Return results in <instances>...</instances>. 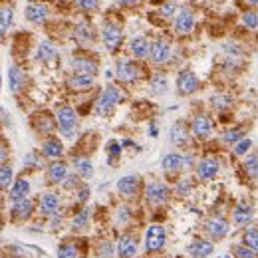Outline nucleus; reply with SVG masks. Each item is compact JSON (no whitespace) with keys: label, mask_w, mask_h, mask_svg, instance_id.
<instances>
[{"label":"nucleus","mask_w":258,"mask_h":258,"mask_svg":"<svg viewBox=\"0 0 258 258\" xmlns=\"http://www.w3.org/2000/svg\"><path fill=\"white\" fill-rule=\"evenodd\" d=\"M121 100H123L121 90H119L117 86L109 84V86L103 90L102 96L98 98V102H96V113H98V115H109Z\"/></svg>","instance_id":"f257e3e1"},{"label":"nucleus","mask_w":258,"mask_h":258,"mask_svg":"<svg viewBox=\"0 0 258 258\" xmlns=\"http://www.w3.org/2000/svg\"><path fill=\"white\" fill-rule=\"evenodd\" d=\"M56 119H58V129L64 137L72 139L76 135V125H78V117H76V111L70 107V105H62L58 107L56 111Z\"/></svg>","instance_id":"f03ea898"},{"label":"nucleus","mask_w":258,"mask_h":258,"mask_svg":"<svg viewBox=\"0 0 258 258\" xmlns=\"http://www.w3.org/2000/svg\"><path fill=\"white\" fill-rule=\"evenodd\" d=\"M102 40L109 52H117L123 42V28L117 22H105L102 28Z\"/></svg>","instance_id":"7ed1b4c3"},{"label":"nucleus","mask_w":258,"mask_h":258,"mask_svg":"<svg viewBox=\"0 0 258 258\" xmlns=\"http://www.w3.org/2000/svg\"><path fill=\"white\" fill-rule=\"evenodd\" d=\"M199 88H201V80L191 70H185L177 76V92L181 96H191V94L199 92Z\"/></svg>","instance_id":"20e7f679"},{"label":"nucleus","mask_w":258,"mask_h":258,"mask_svg":"<svg viewBox=\"0 0 258 258\" xmlns=\"http://www.w3.org/2000/svg\"><path fill=\"white\" fill-rule=\"evenodd\" d=\"M171 54H173L171 42L165 40V38H157V40H153V44H149V54L147 56L155 64H165V62H169Z\"/></svg>","instance_id":"39448f33"},{"label":"nucleus","mask_w":258,"mask_h":258,"mask_svg":"<svg viewBox=\"0 0 258 258\" xmlns=\"http://www.w3.org/2000/svg\"><path fill=\"white\" fill-rule=\"evenodd\" d=\"M115 74H117V80L123 82V84H133L137 82L139 78V68L129 62V60H117L115 64Z\"/></svg>","instance_id":"423d86ee"},{"label":"nucleus","mask_w":258,"mask_h":258,"mask_svg":"<svg viewBox=\"0 0 258 258\" xmlns=\"http://www.w3.org/2000/svg\"><path fill=\"white\" fill-rule=\"evenodd\" d=\"M193 28H195V14H193V10L191 8H181L179 14L175 16V32L179 36H185Z\"/></svg>","instance_id":"0eeeda50"},{"label":"nucleus","mask_w":258,"mask_h":258,"mask_svg":"<svg viewBox=\"0 0 258 258\" xmlns=\"http://www.w3.org/2000/svg\"><path fill=\"white\" fill-rule=\"evenodd\" d=\"M165 230H163V226H159V224H153V226H149L147 228V234H145V246H147V250L149 252H157V250H161L163 246H165Z\"/></svg>","instance_id":"6e6552de"},{"label":"nucleus","mask_w":258,"mask_h":258,"mask_svg":"<svg viewBox=\"0 0 258 258\" xmlns=\"http://www.w3.org/2000/svg\"><path fill=\"white\" fill-rule=\"evenodd\" d=\"M145 197L151 205H163L169 199V187L163 185V183H147Z\"/></svg>","instance_id":"1a4fd4ad"},{"label":"nucleus","mask_w":258,"mask_h":258,"mask_svg":"<svg viewBox=\"0 0 258 258\" xmlns=\"http://www.w3.org/2000/svg\"><path fill=\"white\" fill-rule=\"evenodd\" d=\"M72 70L76 74H90V76H96L100 66L94 58H88V56H74L72 58Z\"/></svg>","instance_id":"9d476101"},{"label":"nucleus","mask_w":258,"mask_h":258,"mask_svg":"<svg viewBox=\"0 0 258 258\" xmlns=\"http://www.w3.org/2000/svg\"><path fill=\"white\" fill-rule=\"evenodd\" d=\"M26 14V20L32 22V24H44L48 20V6L42 4V2H30L24 10Z\"/></svg>","instance_id":"9b49d317"},{"label":"nucleus","mask_w":258,"mask_h":258,"mask_svg":"<svg viewBox=\"0 0 258 258\" xmlns=\"http://www.w3.org/2000/svg\"><path fill=\"white\" fill-rule=\"evenodd\" d=\"M218 169H220V163H218V159H214V157H205V159H201V161L197 163V175H199V179H203V181L214 179L216 173H218Z\"/></svg>","instance_id":"f8f14e48"},{"label":"nucleus","mask_w":258,"mask_h":258,"mask_svg":"<svg viewBox=\"0 0 258 258\" xmlns=\"http://www.w3.org/2000/svg\"><path fill=\"white\" fill-rule=\"evenodd\" d=\"M191 129H193L195 137L206 139L212 133V121L208 119V115H205V113H197L193 117V121H191Z\"/></svg>","instance_id":"ddd939ff"},{"label":"nucleus","mask_w":258,"mask_h":258,"mask_svg":"<svg viewBox=\"0 0 258 258\" xmlns=\"http://www.w3.org/2000/svg\"><path fill=\"white\" fill-rule=\"evenodd\" d=\"M205 228L212 238H222V236L228 234V228L230 226H228V222L222 216H210L205 222Z\"/></svg>","instance_id":"4468645a"},{"label":"nucleus","mask_w":258,"mask_h":258,"mask_svg":"<svg viewBox=\"0 0 258 258\" xmlns=\"http://www.w3.org/2000/svg\"><path fill=\"white\" fill-rule=\"evenodd\" d=\"M139 185H141V179L137 175H125V177H121L117 181V191L123 197H133L137 193Z\"/></svg>","instance_id":"2eb2a0df"},{"label":"nucleus","mask_w":258,"mask_h":258,"mask_svg":"<svg viewBox=\"0 0 258 258\" xmlns=\"http://www.w3.org/2000/svg\"><path fill=\"white\" fill-rule=\"evenodd\" d=\"M214 252V244L210 240L205 238H195L191 244H189V254L197 258H208Z\"/></svg>","instance_id":"dca6fc26"},{"label":"nucleus","mask_w":258,"mask_h":258,"mask_svg":"<svg viewBox=\"0 0 258 258\" xmlns=\"http://www.w3.org/2000/svg\"><path fill=\"white\" fill-rule=\"evenodd\" d=\"M232 220L236 226H244L252 220V206L248 203H238L232 210Z\"/></svg>","instance_id":"f3484780"},{"label":"nucleus","mask_w":258,"mask_h":258,"mask_svg":"<svg viewBox=\"0 0 258 258\" xmlns=\"http://www.w3.org/2000/svg\"><path fill=\"white\" fill-rule=\"evenodd\" d=\"M117 250H119L121 258H135L137 256V240L131 234H123L121 240H119Z\"/></svg>","instance_id":"a211bd4d"},{"label":"nucleus","mask_w":258,"mask_h":258,"mask_svg":"<svg viewBox=\"0 0 258 258\" xmlns=\"http://www.w3.org/2000/svg\"><path fill=\"white\" fill-rule=\"evenodd\" d=\"M185 165V157L179 153H167L161 161V167L167 171V173H179Z\"/></svg>","instance_id":"6ab92c4d"},{"label":"nucleus","mask_w":258,"mask_h":258,"mask_svg":"<svg viewBox=\"0 0 258 258\" xmlns=\"http://www.w3.org/2000/svg\"><path fill=\"white\" fill-rule=\"evenodd\" d=\"M94 82H96V76H90V74H76V72H74V76H70V80H68V86H70L72 90H88V88L94 86Z\"/></svg>","instance_id":"aec40b11"},{"label":"nucleus","mask_w":258,"mask_h":258,"mask_svg":"<svg viewBox=\"0 0 258 258\" xmlns=\"http://www.w3.org/2000/svg\"><path fill=\"white\" fill-rule=\"evenodd\" d=\"M171 141L175 145H185L189 141V125L185 121H177L173 127H171Z\"/></svg>","instance_id":"412c9836"},{"label":"nucleus","mask_w":258,"mask_h":258,"mask_svg":"<svg viewBox=\"0 0 258 258\" xmlns=\"http://www.w3.org/2000/svg\"><path fill=\"white\" fill-rule=\"evenodd\" d=\"M58 206H60V197L56 193H44L40 197V210H42V214H48V216L56 214Z\"/></svg>","instance_id":"4be33fe9"},{"label":"nucleus","mask_w":258,"mask_h":258,"mask_svg":"<svg viewBox=\"0 0 258 258\" xmlns=\"http://www.w3.org/2000/svg\"><path fill=\"white\" fill-rule=\"evenodd\" d=\"M8 82H10V90L12 92H20L24 82H26V76H24V72L18 66H10L8 68Z\"/></svg>","instance_id":"5701e85b"},{"label":"nucleus","mask_w":258,"mask_h":258,"mask_svg":"<svg viewBox=\"0 0 258 258\" xmlns=\"http://www.w3.org/2000/svg\"><path fill=\"white\" fill-rule=\"evenodd\" d=\"M129 48H131V54H133L137 60H143V58H147V54H149V42H147L145 36H135V38L131 40Z\"/></svg>","instance_id":"b1692460"},{"label":"nucleus","mask_w":258,"mask_h":258,"mask_svg":"<svg viewBox=\"0 0 258 258\" xmlns=\"http://www.w3.org/2000/svg\"><path fill=\"white\" fill-rule=\"evenodd\" d=\"M48 177L52 183H64V179L68 177V165L62 161H54L48 167Z\"/></svg>","instance_id":"393cba45"},{"label":"nucleus","mask_w":258,"mask_h":258,"mask_svg":"<svg viewBox=\"0 0 258 258\" xmlns=\"http://www.w3.org/2000/svg\"><path fill=\"white\" fill-rule=\"evenodd\" d=\"M74 38L80 42V44H88L94 40V28L90 22H82L74 28Z\"/></svg>","instance_id":"a878e982"},{"label":"nucleus","mask_w":258,"mask_h":258,"mask_svg":"<svg viewBox=\"0 0 258 258\" xmlns=\"http://www.w3.org/2000/svg\"><path fill=\"white\" fill-rule=\"evenodd\" d=\"M12 214L20 220H26L30 214H32V203L24 197V199H18L14 201V206H12Z\"/></svg>","instance_id":"bb28decb"},{"label":"nucleus","mask_w":258,"mask_h":258,"mask_svg":"<svg viewBox=\"0 0 258 258\" xmlns=\"http://www.w3.org/2000/svg\"><path fill=\"white\" fill-rule=\"evenodd\" d=\"M28 191H30V183H28L26 179H16L14 185H12V189H10V199H12V201L24 199V197L28 195Z\"/></svg>","instance_id":"cd10ccee"},{"label":"nucleus","mask_w":258,"mask_h":258,"mask_svg":"<svg viewBox=\"0 0 258 258\" xmlns=\"http://www.w3.org/2000/svg\"><path fill=\"white\" fill-rule=\"evenodd\" d=\"M76 171H78V175L82 179H90L94 175V165H92V161L88 157H78L76 159Z\"/></svg>","instance_id":"c85d7f7f"},{"label":"nucleus","mask_w":258,"mask_h":258,"mask_svg":"<svg viewBox=\"0 0 258 258\" xmlns=\"http://www.w3.org/2000/svg\"><path fill=\"white\" fill-rule=\"evenodd\" d=\"M42 153L46 155V157H50V159H58L60 155L64 153V145L58 139H48L44 143V147H42Z\"/></svg>","instance_id":"c756f323"},{"label":"nucleus","mask_w":258,"mask_h":258,"mask_svg":"<svg viewBox=\"0 0 258 258\" xmlns=\"http://www.w3.org/2000/svg\"><path fill=\"white\" fill-rule=\"evenodd\" d=\"M56 56H58V50H56V46H54L52 42H48V40L38 46V60H42V62H52Z\"/></svg>","instance_id":"7c9ffc66"},{"label":"nucleus","mask_w":258,"mask_h":258,"mask_svg":"<svg viewBox=\"0 0 258 258\" xmlns=\"http://www.w3.org/2000/svg\"><path fill=\"white\" fill-rule=\"evenodd\" d=\"M12 24H14V10L8 6H2L0 8V32L10 30Z\"/></svg>","instance_id":"2f4dec72"},{"label":"nucleus","mask_w":258,"mask_h":258,"mask_svg":"<svg viewBox=\"0 0 258 258\" xmlns=\"http://www.w3.org/2000/svg\"><path fill=\"white\" fill-rule=\"evenodd\" d=\"M34 125H36V129H38V131H44V133H52V131L56 129L54 119H52V117H48L46 113H40V115L36 117Z\"/></svg>","instance_id":"473e14b6"},{"label":"nucleus","mask_w":258,"mask_h":258,"mask_svg":"<svg viewBox=\"0 0 258 258\" xmlns=\"http://www.w3.org/2000/svg\"><path fill=\"white\" fill-rule=\"evenodd\" d=\"M12 179H14V171H12V167H10V165H0V189H2V191L10 189Z\"/></svg>","instance_id":"72a5a7b5"},{"label":"nucleus","mask_w":258,"mask_h":258,"mask_svg":"<svg viewBox=\"0 0 258 258\" xmlns=\"http://www.w3.org/2000/svg\"><path fill=\"white\" fill-rule=\"evenodd\" d=\"M244 244L248 246V248H252V250H256L258 248V230L256 226H248L246 230H244Z\"/></svg>","instance_id":"f704fd0d"},{"label":"nucleus","mask_w":258,"mask_h":258,"mask_svg":"<svg viewBox=\"0 0 258 258\" xmlns=\"http://www.w3.org/2000/svg\"><path fill=\"white\" fill-rule=\"evenodd\" d=\"M244 137V129H226L224 133H222V141L224 143H236L238 139H242Z\"/></svg>","instance_id":"c9c22d12"},{"label":"nucleus","mask_w":258,"mask_h":258,"mask_svg":"<svg viewBox=\"0 0 258 258\" xmlns=\"http://www.w3.org/2000/svg\"><path fill=\"white\" fill-rule=\"evenodd\" d=\"M88 220H90V208H84V210H80V212L72 218V226H74V228H84V226L88 224Z\"/></svg>","instance_id":"e433bc0d"},{"label":"nucleus","mask_w":258,"mask_h":258,"mask_svg":"<svg viewBox=\"0 0 258 258\" xmlns=\"http://www.w3.org/2000/svg\"><path fill=\"white\" fill-rule=\"evenodd\" d=\"M242 24L248 28V30H256L258 28V16L254 10H246L242 14Z\"/></svg>","instance_id":"4c0bfd02"},{"label":"nucleus","mask_w":258,"mask_h":258,"mask_svg":"<svg viewBox=\"0 0 258 258\" xmlns=\"http://www.w3.org/2000/svg\"><path fill=\"white\" fill-rule=\"evenodd\" d=\"M58 258H78V248L72 242H66L58 248Z\"/></svg>","instance_id":"58836bf2"},{"label":"nucleus","mask_w":258,"mask_h":258,"mask_svg":"<svg viewBox=\"0 0 258 258\" xmlns=\"http://www.w3.org/2000/svg\"><path fill=\"white\" fill-rule=\"evenodd\" d=\"M244 171H246L252 179H256V173H258L256 155H250V157H246V159H244Z\"/></svg>","instance_id":"ea45409f"},{"label":"nucleus","mask_w":258,"mask_h":258,"mask_svg":"<svg viewBox=\"0 0 258 258\" xmlns=\"http://www.w3.org/2000/svg\"><path fill=\"white\" fill-rule=\"evenodd\" d=\"M151 88H153V92H157V94H163L165 92L167 82H165V76L163 74H155L153 78H151Z\"/></svg>","instance_id":"a19ab883"},{"label":"nucleus","mask_w":258,"mask_h":258,"mask_svg":"<svg viewBox=\"0 0 258 258\" xmlns=\"http://www.w3.org/2000/svg\"><path fill=\"white\" fill-rule=\"evenodd\" d=\"M250 147H252V141L246 139V137H242V139H238V141L234 143V155H246Z\"/></svg>","instance_id":"79ce46f5"},{"label":"nucleus","mask_w":258,"mask_h":258,"mask_svg":"<svg viewBox=\"0 0 258 258\" xmlns=\"http://www.w3.org/2000/svg\"><path fill=\"white\" fill-rule=\"evenodd\" d=\"M210 103H212L214 107H218V109H224V107L230 105V98H228L226 94H214V96L210 98Z\"/></svg>","instance_id":"37998d69"},{"label":"nucleus","mask_w":258,"mask_h":258,"mask_svg":"<svg viewBox=\"0 0 258 258\" xmlns=\"http://www.w3.org/2000/svg\"><path fill=\"white\" fill-rule=\"evenodd\" d=\"M129 216H131V212H129V208L125 205H121L117 208V212H115V220H117L119 224H127V222H129Z\"/></svg>","instance_id":"c03bdc74"},{"label":"nucleus","mask_w":258,"mask_h":258,"mask_svg":"<svg viewBox=\"0 0 258 258\" xmlns=\"http://www.w3.org/2000/svg\"><path fill=\"white\" fill-rule=\"evenodd\" d=\"M121 143H117V141H109L107 143V155H109V159H111V163L121 155Z\"/></svg>","instance_id":"a18cd8bd"},{"label":"nucleus","mask_w":258,"mask_h":258,"mask_svg":"<svg viewBox=\"0 0 258 258\" xmlns=\"http://www.w3.org/2000/svg\"><path fill=\"white\" fill-rule=\"evenodd\" d=\"M234 252L238 254V258H256V250L248 248L246 244H238V246H234Z\"/></svg>","instance_id":"49530a36"},{"label":"nucleus","mask_w":258,"mask_h":258,"mask_svg":"<svg viewBox=\"0 0 258 258\" xmlns=\"http://www.w3.org/2000/svg\"><path fill=\"white\" fill-rule=\"evenodd\" d=\"M175 10H177L175 2H165V4H161L159 14H161V16H165V18H169V16H175Z\"/></svg>","instance_id":"de8ad7c7"},{"label":"nucleus","mask_w":258,"mask_h":258,"mask_svg":"<svg viewBox=\"0 0 258 258\" xmlns=\"http://www.w3.org/2000/svg\"><path fill=\"white\" fill-rule=\"evenodd\" d=\"M191 189H193V185H191V181L189 179H183V181H179V185H177V193L183 197V195H189L191 193Z\"/></svg>","instance_id":"09e8293b"},{"label":"nucleus","mask_w":258,"mask_h":258,"mask_svg":"<svg viewBox=\"0 0 258 258\" xmlns=\"http://www.w3.org/2000/svg\"><path fill=\"white\" fill-rule=\"evenodd\" d=\"M78 6L82 10H86V12H92V10H96L100 6V0H78Z\"/></svg>","instance_id":"8fccbe9b"},{"label":"nucleus","mask_w":258,"mask_h":258,"mask_svg":"<svg viewBox=\"0 0 258 258\" xmlns=\"http://www.w3.org/2000/svg\"><path fill=\"white\" fill-rule=\"evenodd\" d=\"M40 163H42V161L38 159V155L34 153V151L24 157V167H40Z\"/></svg>","instance_id":"3c124183"},{"label":"nucleus","mask_w":258,"mask_h":258,"mask_svg":"<svg viewBox=\"0 0 258 258\" xmlns=\"http://www.w3.org/2000/svg\"><path fill=\"white\" fill-rule=\"evenodd\" d=\"M111 254H113L111 242H102L100 244V258H111Z\"/></svg>","instance_id":"603ef678"},{"label":"nucleus","mask_w":258,"mask_h":258,"mask_svg":"<svg viewBox=\"0 0 258 258\" xmlns=\"http://www.w3.org/2000/svg\"><path fill=\"white\" fill-rule=\"evenodd\" d=\"M224 52H226V54H232V56H240V54H242V52L238 50L236 44H224Z\"/></svg>","instance_id":"864d4df0"},{"label":"nucleus","mask_w":258,"mask_h":258,"mask_svg":"<svg viewBox=\"0 0 258 258\" xmlns=\"http://www.w3.org/2000/svg\"><path fill=\"white\" fill-rule=\"evenodd\" d=\"M88 197H90V189H88V187H82V189H80V195H78V199H80V201H86Z\"/></svg>","instance_id":"5fc2aeb1"},{"label":"nucleus","mask_w":258,"mask_h":258,"mask_svg":"<svg viewBox=\"0 0 258 258\" xmlns=\"http://www.w3.org/2000/svg\"><path fill=\"white\" fill-rule=\"evenodd\" d=\"M60 216H52V220H50V228H56V226H60Z\"/></svg>","instance_id":"6e6d98bb"},{"label":"nucleus","mask_w":258,"mask_h":258,"mask_svg":"<svg viewBox=\"0 0 258 258\" xmlns=\"http://www.w3.org/2000/svg\"><path fill=\"white\" fill-rule=\"evenodd\" d=\"M4 161H6V149H4L2 145H0V165H2Z\"/></svg>","instance_id":"4d7b16f0"},{"label":"nucleus","mask_w":258,"mask_h":258,"mask_svg":"<svg viewBox=\"0 0 258 258\" xmlns=\"http://www.w3.org/2000/svg\"><path fill=\"white\" fill-rule=\"evenodd\" d=\"M119 4H127V6H131V4H137L139 0H117Z\"/></svg>","instance_id":"13d9d810"},{"label":"nucleus","mask_w":258,"mask_h":258,"mask_svg":"<svg viewBox=\"0 0 258 258\" xmlns=\"http://www.w3.org/2000/svg\"><path fill=\"white\" fill-rule=\"evenodd\" d=\"M157 133H159V131H157V127H155V125H153V127H151V129H149V135H153V137H155V135H157Z\"/></svg>","instance_id":"bf43d9fd"},{"label":"nucleus","mask_w":258,"mask_h":258,"mask_svg":"<svg viewBox=\"0 0 258 258\" xmlns=\"http://www.w3.org/2000/svg\"><path fill=\"white\" fill-rule=\"evenodd\" d=\"M244 2H246V4H250V6H256L258 0H244Z\"/></svg>","instance_id":"052dcab7"},{"label":"nucleus","mask_w":258,"mask_h":258,"mask_svg":"<svg viewBox=\"0 0 258 258\" xmlns=\"http://www.w3.org/2000/svg\"><path fill=\"white\" fill-rule=\"evenodd\" d=\"M218 258H232V256H228V254H220Z\"/></svg>","instance_id":"680f3d73"},{"label":"nucleus","mask_w":258,"mask_h":258,"mask_svg":"<svg viewBox=\"0 0 258 258\" xmlns=\"http://www.w3.org/2000/svg\"><path fill=\"white\" fill-rule=\"evenodd\" d=\"M0 46H2V32H0Z\"/></svg>","instance_id":"e2e57ef3"},{"label":"nucleus","mask_w":258,"mask_h":258,"mask_svg":"<svg viewBox=\"0 0 258 258\" xmlns=\"http://www.w3.org/2000/svg\"><path fill=\"white\" fill-rule=\"evenodd\" d=\"M0 88H2V80H0Z\"/></svg>","instance_id":"0e129e2a"}]
</instances>
